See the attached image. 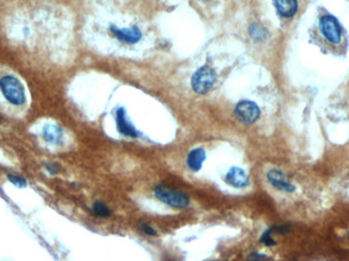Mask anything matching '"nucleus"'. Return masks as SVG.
I'll use <instances>...</instances> for the list:
<instances>
[{"label": "nucleus", "instance_id": "6ab92c4d", "mask_svg": "<svg viewBox=\"0 0 349 261\" xmlns=\"http://www.w3.org/2000/svg\"><path fill=\"white\" fill-rule=\"evenodd\" d=\"M267 256L263 254H259L257 252H254L249 255V260L248 261H266Z\"/></svg>", "mask_w": 349, "mask_h": 261}, {"label": "nucleus", "instance_id": "aec40b11", "mask_svg": "<svg viewBox=\"0 0 349 261\" xmlns=\"http://www.w3.org/2000/svg\"><path fill=\"white\" fill-rule=\"evenodd\" d=\"M272 232H279V233H287L290 229L287 226H278V227H273L271 228Z\"/></svg>", "mask_w": 349, "mask_h": 261}, {"label": "nucleus", "instance_id": "7ed1b4c3", "mask_svg": "<svg viewBox=\"0 0 349 261\" xmlns=\"http://www.w3.org/2000/svg\"><path fill=\"white\" fill-rule=\"evenodd\" d=\"M216 79V73L213 68L204 65L195 72L191 79V85L196 93L205 94L213 88Z\"/></svg>", "mask_w": 349, "mask_h": 261}, {"label": "nucleus", "instance_id": "f257e3e1", "mask_svg": "<svg viewBox=\"0 0 349 261\" xmlns=\"http://www.w3.org/2000/svg\"><path fill=\"white\" fill-rule=\"evenodd\" d=\"M0 90L4 98L12 105L21 106L26 102V92L22 82L11 75L0 78Z\"/></svg>", "mask_w": 349, "mask_h": 261}, {"label": "nucleus", "instance_id": "2eb2a0df", "mask_svg": "<svg viewBox=\"0 0 349 261\" xmlns=\"http://www.w3.org/2000/svg\"><path fill=\"white\" fill-rule=\"evenodd\" d=\"M259 241H260V243H262L264 246H267V247H271V246H275L276 245V241L272 237L271 229L267 230L266 232L262 233Z\"/></svg>", "mask_w": 349, "mask_h": 261}, {"label": "nucleus", "instance_id": "0eeeda50", "mask_svg": "<svg viewBox=\"0 0 349 261\" xmlns=\"http://www.w3.org/2000/svg\"><path fill=\"white\" fill-rule=\"evenodd\" d=\"M116 121L119 133L126 137H129V138H137L138 132L128 119L127 114H126V111L123 107H120L116 113Z\"/></svg>", "mask_w": 349, "mask_h": 261}, {"label": "nucleus", "instance_id": "f3484780", "mask_svg": "<svg viewBox=\"0 0 349 261\" xmlns=\"http://www.w3.org/2000/svg\"><path fill=\"white\" fill-rule=\"evenodd\" d=\"M45 169L50 174H57L60 172L58 164L54 163V162H46L45 163Z\"/></svg>", "mask_w": 349, "mask_h": 261}, {"label": "nucleus", "instance_id": "f03ea898", "mask_svg": "<svg viewBox=\"0 0 349 261\" xmlns=\"http://www.w3.org/2000/svg\"><path fill=\"white\" fill-rule=\"evenodd\" d=\"M155 196L158 200L164 203L170 207L177 209H185L189 207L190 198L183 192L174 190L163 185H159L155 188Z\"/></svg>", "mask_w": 349, "mask_h": 261}, {"label": "nucleus", "instance_id": "dca6fc26", "mask_svg": "<svg viewBox=\"0 0 349 261\" xmlns=\"http://www.w3.org/2000/svg\"><path fill=\"white\" fill-rule=\"evenodd\" d=\"M250 34L255 40H261L264 38V36H266V32H264L263 28H261V27H259L257 25H254L253 27H251Z\"/></svg>", "mask_w": 349, "mask_h": 261}, {"label": "nucleus", "instance_id": "9d476101", "mask_svg": "<svg viewBox=\"0 0 349 261\" xmlns=\"http://www.w3.org/2000/svg\"><path fill=\"white\" fill-rule=\"evenodd\" d=\"M206 159L205 151L202 148H195L191 150L187 156V166L189 170L194 173H197L202 169L203 162Z\"/></svg>", "mask_w": 349, "mask_h": 261}, {"label": "nucleus", "instance_id": "f8f14e48", "mask_svg": "<svg viewBox=\"0 0 349 261\" xmlns=\"http://www.w3.org/2000/svg\"><path fill=\"white\" fill-rule=\"evenodd\" d=\"M44 139L52 144H61L63 138V130L55 125H48L44 128L43 131Z\"/></svg>", "mask_w": 349, "mask_h": 261}, {"label": "nucleus", "instance_id": "9b49d317", "mask_svg": "<svg viewBox=\"0 0 349 261\" xmlns=\"http://www.w3.org/2000/svg\"><path fill=\"white\" fill-rule=\"evenodd\" d=\"M275 7L283 18H292L298 9L297 0H274Z\"/></svg>", "mask_w": 349, "mask_h": 261}, {"label": "nucleus", "instance_id": "1a4fd4ad", "mask_svg": "<svg viewBox=\"0 0 349 261\" xmlns=\"http://www.w3.org/2000/svg\"><path fill=\"white\" fill-rule=\"evenodd\" d=\"M225 182L235 189H243L249 185V178L243 169L234 167L226 174Z\"/></svg>", "mask_w": 349, "mask_h": 261}, {"label": "nucleus", "instance_id": "4468645a", "mask_svg": "<svg viewBox=\"0 0 349 261\" xmlns=\"http://www.w3.org/2000/svg\"><path fill=\"white\" fill-rule=\"evenodd\" d=\"M7 177H8V181L13 185V186H16L17 188L19 189H24L27 187V181H26V178L23 177V176H20V175H17V174H7Z\"/></svg>", "mask_w": 349, "mask_h": 261}, {"label": "nucleus", "instance_id": "423d86ee", "mask_svg": "<svg viewBox=\"0 0 349 261\" xmlns=\"http://www.w3.org/2000/svg\"><path fill=\"white\" fill-rule=\"evenodd\" d=\"M268 181L270 184L276 188L279 191L283 192H288V193H292V192L295 191V186L292 185L285 176L284 173L280 170H271L267 174Z\"/></svg>", "mask_w": 349, "mask_h": 261}, {"label": "nucleus", "instance_id": "a211bd4d", "mask_svg": "<svg viewBox=\"0 0 349 261\" xmlns=\"http://www.w3.org/2000/svg\"><path fill=\"white\" fill-rule=\"evenodd\" d=\"M141 231L145 233V235H147V236H150V237H152V236H157V232H156V230L153 229L152 227H150L149 225L145 224V223H143V224L141 225Z\"/></svg>", "mask_w": 349, "mask_h": 261}, {"label": "nucleus", "instance_id": "ddd939ff", "mask_svg": "<svg viewBox=\"0 0 349 261\" xmlns=\"http://www.w3.org/2000/svg\"><path fill=\"white\" fill-rule=\"evenodd\" d=\"M92 213L97 217L106 218L111 215V210L107 207L104 203H102L100 201H96L92 205Z\"/></svg>", "mask_w": 349, "mask_h": 261}, {"label": "nucleus", "instance_id": "20e7f679", "mask_svg": "<svg viewBox=\"0 0 349 261\" xmlns=\"http://www.w3.org/2000/svg\"><path fill=\"white\" fill-rule=\"evenodd\" d=\"M234 114L240 122L244 123V125H251L258 119L260 111L257 104L254 102L243 100L236 105Z\"/></svg>", "mask_w": 349, "mask_h": 261}, {"label": "nucleus", "instance_id": "39448f33", "mask_svg": "<svg viewBox=\"0 0 349 261\" xmlns=\"http://www.w3.org/2000/svg\"><path fill=\"white\" fill-rule=\"evenodd\" d=\"M319 28L324 37L331 43H339L341 40V27L336 18L333 16H324L319 21Z\"/></svg>", "mask_w": 349, "mask_h": 261}, {"label": "nucleus", "instance_id": "6e6552de", "mask_svg": "<svg viewBox=\"0 0 349 261\" xmlns=\"http://www.w3.org/2000/svg\"><path fill=\"white\" fill-rule=\"evenodd\" d=\"M111 33L113 35L120 40L121 42L127 43V44H135L140 41L142 34L141 31L139 30L137 27H132V28H127V29H120L116 28V27H111L110 28Z\"/></svg>", "mask_w": 349, "mask_h": 261}]
</instances>
